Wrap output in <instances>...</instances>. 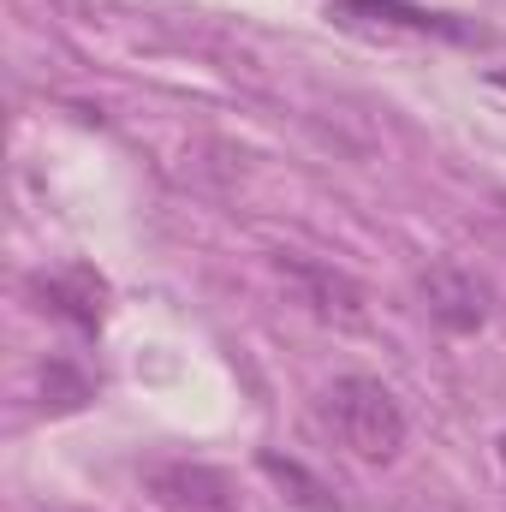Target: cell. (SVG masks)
<instances>
[{
  "instance_id": "6da1fadb",
  "label": "cell",
  "mask_w": 506,
  "mask_h": 512,
  "mask_svg": "<svg viewBox=\"0 0 506 512\" xmlns=\"http://www.w3.org/2000/svg\"><path fill=\"white\" fill-rule=\"evenodd\" d=\"M322 423L358 465H393L405 447V411L376 376H340L322 393Z\"/></svg>"
},
{
  "instance_id": "7a4b0ae2",
  "label": "cell",
  "mask_w": 506,
  "mask_h": 512,
  "mask_svg": "<svg viewBox=\"0 0 506 512\" xmlns=\"http://www.w3.org/2000/svg\"><path fill=\"white\" fill-rule=\"evenodd\" d=\"M328 18L346 30H405V36H441V42H465V48H489L495 30L453 18V12H429L411 0H328Z\"/></svg>"
},
{
  "instance_id": "3957f363",
  "label": "cell",
  "mask_w": 506,
  "mask_h": 512,
  "mask_svg": "<svg viewBox=\"0 0 506 512\" xmlns=\"http://www.w3.org/2000/svg\"><path fill=\"white\" fill-rule=\"evenodd\" d=\"M417 292H423V310H429V322H435L441 334H477V328L489 322V304H495L489 280H483L477 268H465V262H435V268H423V274H417Z\"/></svg>"
},
{
  "instance_id": "277c9868",
  "label": "cell",
  "mask_w": 506,
  "mask_h": 512,
  "mask_svg": "<svg viewBox=\"0 0 506 512\" xmlns=\"http://www.w3.org/2000/svg\"><path fill=\"white\" fill-rule=\"evenodd\" d=\"M143 495L155 501V512H245L233 477L221 465H197V459L149 465L143 471Z\"/></svg>"
},
{
  "instance_id": "5b68a950",
  "label": "cell",
  "mask_w": 506,
  "mask_h": 512,
  "mask_svg": "<svg viewBox=\"0 0 506 512\" xmlns=\"http://www.w3.org/2000/svg\"><path fill=\"white\" fill-rule=\"evenodd\" d=\"M280 274L298 286V304H310V316H322L334 328H364L370 322V298L352 274H340L328 262H304V256H280Z\"/></svg>"
},
{
  "instance_id": "8992f818",
  "label": "cell",
  "mask_w": 506,
  "mask_h": 512,
  "mask_svg": "<svg viewBox=\"0 0 506 512\" xmlns=\"http://www.w3.org/2000/svg\"><path fill=\"white\" fill-rule=\"evenodd\" d=\"M30 286H36L42 310L78 322L84 334H96V328L108 322V280H102L90 262H72V268H60V274H42V280H30Z\"/></svg>"
},
{
  "instance_id": "52a82bcc",
  "label": "cell",
  "mask_w": 506,
  "mask_h": 512,
  "mask_svg": "<svg viewBox=\"0 0 506 512\" xmlns=\"http://www.w3.org/2000/svg\"><path fill=\"white\" fill-rule=\"evenodd\" d=\"M256 465H262V477H268V483H280V495H286V501H292L298 512H346L340 501H334V489H328L322 477H310V471H304L298 459H280V453H262Z\"/></svg>"
},
{
  "instance_id": "ba28073f",
  "label": "cell",
  "mask_w": 506,
  "mask_h": 512,
  "mask_svg": "<svg viewBox=\"0 0 506 512\" xmlns=\"http://www.w3.org/2000/svg\"><path fill=\"white\" fill-rule=\"evenodd\" d=\"M42 393H48V411H78V405L96 399V382L78 376L72 364H48V370H42Z\"/></svg>"
},
{
  "instance_id": "9c48e42d",
  "label": "cell",
  "mask_w": 506,
  "mask_h": 512,
  "mask_svg": "<svg viewBox=\"0 0 506 512\" xmlns=\"http://www.w3.org/2000/svg\"><path fill=\"white\" fill-rule=\"evenodd\" d=\"M495 459H501V477H506V435L495 441Z\"/></svg>"
},
{
  "instance_id": "30bf717a",
  "label": "cell",
  "mask_w": 506,
  "mask_h": 512,
  "mask_svg": "<svg viewBox=\"0 0 506 512\" xmlns=\"http://www.w3.org/2000/svg\"><path fill=\"white\" fill-rule=\"evenodd\" d=\"M489 84H495V90H506V66H501V72H495V78H489Z\"/></svg>"
}]
</instances>
